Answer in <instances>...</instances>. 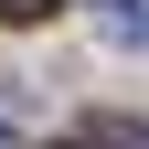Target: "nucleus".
<instances>
[{
    "label": "nucleus",
    "instance_id": "1",
    "mask_svg": "<svg viewBox=\"0 0 149 149\" xmlns=\"http://www.w3.org/2000/svg\"><path fill=\"white\" fill-rule=\"evenodd\" d=\"M64 149H149V117H74Z\"/></svg>",
    "mask_w": 149,
    "mask_h": 149
},
{
    "label": "nucleus",
    "instance_id": "2",
    "mask_svg": "<svg viewBox=\"0 0 149 149\" xmlns=\"http://www.w3.org/2000/svg\"><path fill=\"white\" fill-rule=\"evenodd\" d=\"M96 22H107V43H149V0H96Z\"/></svg>",
    "mask_w": 149,
    "mask_h": 149
},
{
    "label": "nucleus",
    "instance_id": "3",
    "mask_svg": "<svg viewBox=\"0 0 149 149\" xmlns=\"http://www.w3.org/2000/svg\"><path fill=\"white\" fill-rule=\"evenodd\" d=\"M64 0H0V22H53Z\"/></svg>",
    "mask_w": 149,
    "mask_h": 149
},
{
    "label": "nucleus",
    "instance_id": "4",
    "mask_svg": "<svg viewBox=\"0 0 149 149\" xmlns=\"http://www.w3.org/2000/svg\"><path fill=\"white\" fill-rule=\"evenodd\" d=\"M0 149H22V139H11V128H0Z\"/></svg>",
    "mask_w": 149,
    "mask_h": 149
}]
</instances>
